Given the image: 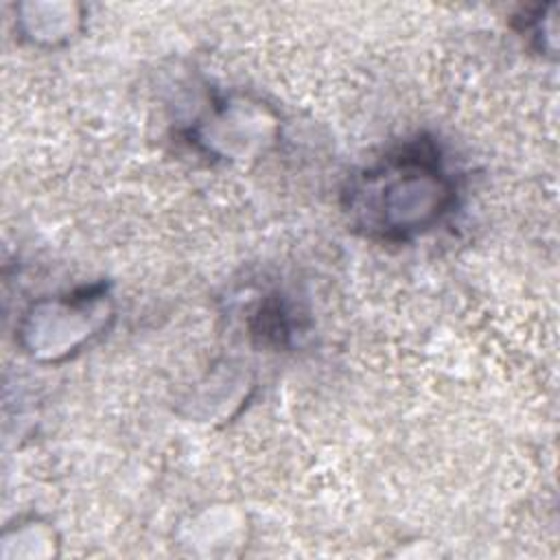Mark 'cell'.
Returning a JSON list of instances; mask_svg holds the SVG:
<instances>
[{"instance_id": "6da1fadb", "label": "cell", "mask_w": 560, "mask_h": 560, "mask_svg": "<svg viewBox=\"0 0 560 560\" xmlns=\"http://www.w3.org/2000/svg\"><path fill=\"white\" fill-rule=\"evenodd\" d=\"M350 221L372 238L405 241L438 223L455 203V182L433 140H407L352 177Z\"/></svg>"}]
</instances>
